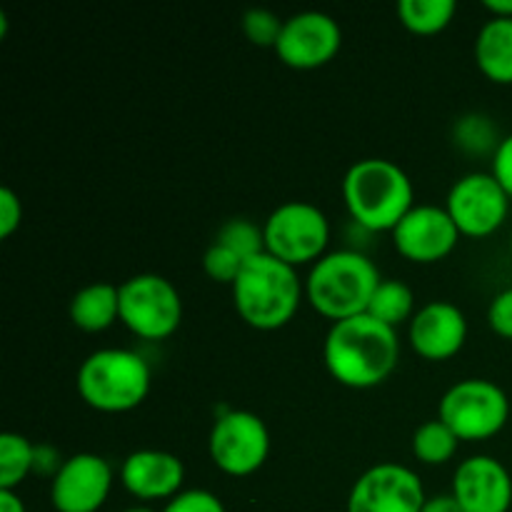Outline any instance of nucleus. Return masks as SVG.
Here are the masks:
<instances>
[{"instance_id":"obj_36","label":"nucleus","mask_w":512,"mask_h":512,"mask_svg":"<svg viewBox=\"0 0 512 512\" xmlns=\"http://www.w3.org/2000/svg\"><path fill=\"white\" fill-rule=\"evenodd\" d=\"M125 512H155V510H150V508H128Z\"/></svg>"},{"instance_id":"obj_21","label":"nucleus","mask_w":512,"mask_h":512,"mask_svg":"<svg viewBox=\"0 0 512 512\" xmlns=\"http://www.w3.org/2000/svg\"><path fill=\"white\" fill-rule=\"evenodd\" d=\"M415 295L400 280H383L375 290L373 300H370L368 315L370 318L380 320L388 328H398L405 320H413L415 313Z\"/></svg>"},{"instance_id":"obj_37","label":"nucleus","mask_w":512,"mask_h":512,"mask_svg":"<svg viewBox=\"0 0 512 512\" xmlns=\"http://www.w3.org/2000/svg\"><path fill=\"white\" fill-rule=\"evenodd\" d=\"M510 253H512V235H510Z\"/></svg>"},{"instance_id":"obj_18","label":"nucleus","mask_w":512,"mask_h":512,"mask_svg":"<svg viewBox=\"0 0 512 512\" xmlns=\"http://www.w3.org/2000/svg\"><path fill=\"white\" fill-rule=\"evenodd\" d=\"M480 73L498 85H512V18H493L475 40Z\"/></svg>"},{"instance_id":"obj_16","label":"nucleus","mask_w":512,"mask_h":512,"mask_svg":"<svg viewBox=\"0 0 512 512\" xmlns=\"http://www.w3.org/2000/svg\"><path fill=\"white\" fill-rule=\"evenodd\" d=\"M410 345L415 353L430 363H443L455 358L468 340V320L453 303L435 300L423 305L410 320Z\"/></svg>"},{"instance_id":"obj_13","label":"nucleus","mask_w":512,"mask_h":512,"mask_svg":"<svg viewBox=\"0 0 512 512\" xmlns=\"http://www.w3.org/2000/svg\"><path fill=\"white\" fill-rule=\"evenodd\" d=\"M460 240L458 225L450 213L438 205H415L393 230L398 253L410 263H440L455 250Z\"/></svg>"},{"instance_id":"obj_24","label":"nucleus","mask_w":512,"mask_h":512,"mask_svg":"<svg viewBox=\"0 0 512 512\" xmlns=\"http://www.w3.org/2000/svg\"><path fill=\"white\" fill-rule=\"evenodd\" d=\"M215 243L225 245V248L233 250L238 258L250 260L258 258L265 253V233L255 223L243 218H233L220 228L218 240Z\"/></svg>"},{"instance_id":"obj_1","label":"nucleus","mask_w":512,"mask_h":512,"mask_svg":"<svg viewBox=\"0 0 512 512\" xmlns=\"http://www.w3.org/2000/svg\"><path fill=\"white\" fill-rule=\"evenodd\" d=\"M328 373L340 385L368 390L385 383L398 368L400 340L395 328L365 315L333 323L323 345Z\"/></svg>"},{"instance_id":"obj_19","label":"nucleus","mask_w":512,"mask_h":512,"mask_svg":"<svg viewBox=\"0 0 512 512\" xmlns=\"http://www.w3.org/2000/svg\"><path fill=\"white\" fill-rule=\"evenodd\" d=\"M70 320L85 333H103L120 320V285L93 283L78 290L70 303Z\"/></svg>"},{"instance_id":"obj_14","label":"nucleus","mask_w":512,"mask_h":512,"mask_svg":"<svg viewBox=\"0 0 512 512\" xmlns=\"http://www.w3.org/2000/svg\"><path fill=\"white\" fill-rule=\"evenodd\" d=\"M113 488L108 460L95 453H78L63 460L50 483V503L58 512H98Z\"/></svg>"},{"instance_id":"obj_30","label":"nucleus","mask_w":512,"mask_h":512,"mask_svg":"<svg viewBox=\"0 0 512 512\" xmlns=\"http://www.w3.org/2000/svg\"><path fill=\"white\" fill-rule=\"evenodd\" d=\"M23 220V205L10 188H0V238L8 240Z\"/></svg>"},{"instance_id":"obj_7","label":"nucleus","mask_w":512,"mask_h":512,"mask_svg":"<svg viewBox=\"0 0 512 512\" xmlns=\"http://www.w3.org/2000/svg\"><path fill=\"white\" fill-rule=\"evenodd\" d=\"M183 300L168 278L140 273L120 285V323L143 340H165L180 328Z\"/></svg>"},{"instance_id":"obj_17","label":"nucleus","mask_w":512,"mask_h":512,"mask_svg":"<svg viewBox=\"0 0 512 512\" xmlns=\"http://www.w3.org/2000/svg\"><path fill=\"white\" fill-rule=\"evenodd\" d=\"M123 488L138 500H173L183 493L185 465L178 455L165 450H135L120 468Z\"/></svg>"},{"instance_id":"obj_27","label":"nucleus","mask_w":512,"mask_h":512,"mask_svg":"<svg viewBox=\"0 0 512 512\" xmlns=\"http://www.w3.org/2000/svg\"><path fill=\"white\" fill-rule=\"evenodd\" d=\"M243 263L245 260L238 258L233 250L225 248V245H220V243H213L203 258V270L208 273L210 280H215V283H225L233 288V283H235V278L240 275Z\"/></svg>"},{"instance_id":"obj_34","label":"nucleus","mask_w":512,"mask_h":512,"mask_svg":"<svg viewBox=\"0 0 512 512\" xmlns=\"http://www.w3.org/2000/svg\"><path fill=\"white\" fill-rule=\"evenodd\" d=\"M0 512H25L23 500L15 495V490H0Z\"/></svg>"},{"instance_id":"obj_15","label":"nucleus","mask_w":512,"mask_h":512,"mask_svg":"<svg viewBox=\"0 0 512 512\" xmlns=\"http://www.w3.org/2000/svg\"><path fill=\"white\" fill-rule=\"evenodd\" d=\"M453 498L463 512H508L512 505V478L500 460L475 455L455 470Z\"/></svg>"},{"instance_id":"obj_22","label":"nucleus","mask_w":512,"mask_h":512,"mask_svg":"<svg viewBox=\"0 0 512 512\" xmlns=\"http://www.w3.org/2000/svg\"><path fill=\"white\" fill-rule=\"evenodd\" d=\"M35 445L18 433L0 435V490H15L33 473Z\"/></svg>"},{"instance_id":"obj_26","label":"nucleus","mask_w":512,"mask_h":512,"mask_svg":"<svg viewBox=\"0 0 512 512\" xmlns=\"http://www.w3.org/2000/svg\"><path fill=\"white\" fill-rule=\"evenodd\" d=\"M283 23L273 10L268 8H250L243 15V33L245 38L260 48H273L278 45L280 33H283Z\"/></svg>"},{"instance_id":"obj_3","label":"nucleus","mask_w":512,"mask_h":512,"mask_svg":"<svg viewBox=\"0 0 512 512\" xmlns=\"http://www.w3.org/2000/svg\"><path fill=\"white\" fill-rule=\"evenodd\" d=\"M343 198L355 223L373 233H393L400 220L415 208L408 173L393 160L383 158L358 160L345 173Z\"/></svg>"},{"instance_id":"obj_28","label":"nucleus","mask_w":512,"mask_h":512,"mask_svg":"<svg viewBox=\"0 0 512 512\" xmlns=\"http://www.w3.org/2000/svg\"><path fill=\"white\" fill-rule=\"evenodd\" d=\"M163 512H225V505L220 503L218 495H213L210 490H183L180 495H175L173 500H168Z\"/></svg>"},{"instance_id":"obj_6","label":"nucleus","mask_w":512,"mask_h":512,"mask_svg":"<svg viewBox=\"0 0 512 512\" xmlns=\"http://www.w3.org/2000/svg\"><path fill=\"white\" fill-rule=\"evenodd\" d=\"M508 418L510 400L505 390L483 378L460 380L440 400V420L465 443L495 438Z\"/></svg>"},{"instance_id":"obj_10","label":"nucleus","mask_w":512,"mask_h":512,"mask_svg":"<svg viewBox=\"0 0 512 512\" xmlns=\"http://www.w3.org/2000/svg\"><path fill=\"white\" fill-rule=\"evenodd\" d=\"M445 210L460 235L488 238L508 220L510 198L493 173H470L450 188Z\"/></svg>"},{"instance_id":"obj_8","label":"nucleus","mask_w":512,"mask_h":512,"mask_svg":"<svg viewBox=\"0 0 512 512\" xmlns=\"http://www.w3.org/2000/svg\"><path fill=\"white\" fill-rule=\"evenodd\" d=\"M265 253L290 268L318 263L330 240V225L323 210L313 203L290 200L275 208L265 220Z\"/></svg>"},{"instance_id":"obj_4","label":"nucleus","mask_w":512,"mask_h":512,"mask_svg":"<svg viewBox=\"0 0 512 512\" xmlns=\"http://www.w3.org/2000/svg\"><path fill=\"white\" fill-rule=\"evenodd\" d=\"M383 283L373 260L355 250L323 255L305 280V298L323 318L348 320L365 315L375 290Z\"/></svg>"},{"instance_id":"obj_35","label":"nucleus","mask_w":512,"mask_h":512,"mask_svg":"<svg viewBox=\"0 0 512 512\" xmlns=\"http://www.w3.org/2000/svg\"><path fill=\"white\" fill-rule=\"evenodd\" d=\"M485 10H490L493 18H512V0H485Z\"/></svg>"},{"instance_id":"obj_11","label":"nucleus","mask_w":512,"mask_h":512,"mask_svg":"<svg viewBox=\"0 0 512 512\" xmlns=\"http://www.w3.org/2000/svg\"><path fill=\"white\" fill-rule=\"evenodd\" d=\"M425 488L418 475L398 463H380L355 480L348 512H423Z\"/></svg>"},{"instance_id":"obj_9","label":"nucleus","mask_w":512,"mask_h":512,"mask_svg":"<svg viewBox=\"0 0 512 512\" xmlns=\"http://www.w3.org/2000/svg\"><path fill=\"white\" fill-rule=\"evenodd\" d=\"M208 450L215 468L233 478H248L268 460L270 433L255 413L228 410L215 420Z\"/></svg>"},{"instance_id":"obj_32","label":"nucleus","mask_w":512,"mask_h":512,"mask_svg":"<svg viewBox=\"0 0 512 512\" xmlns=\"http://www.w3.org/2000/svg\"><path fill=\"white\" fill-rule=\"evenodd\" d=\"M63 468L60 463L58 450L50 448V445H35V455H33V473L43 475V478L53 480L58 475V470Z\"/></svg>"},{"instance_id":"obj_12","label":"nucleus","mask_w":512,"mask_h":512,"mask_svg":"<svg viewBox=\"0 0 512 512\" xmlns=\"http://www.w3.org/2000/svg\"><path fill=\"white\" fill-rule=\"evenodd\" d=\"M343 45V30L338 20L320 10L290 15L283 23L275 53L288 68L315 70L328 65Z\"/></svg>"},{"instance_id":"obj_33","label":"nucleus","mask_w":512,"mask_h":512,"mask_svg":"<svg viewBox=\"0 0 512 512\" xmlns=\"http://www.w3.org/2000/svg\"><path fill=\"white\" fill-rule=\"evenodd\" d=\"M423 512H463V508H460L458 500H455L453 493H450V495H435V498H428Z\"/></svg>"},{"instance_id":"obj_20","label":"nucleus","mask_w":512,"mask_h":512,"mask_svg":"<svg viewBox=\"0 0 512 512\" xmlns=\"http://www.w3.org/2000/svg\"><path fill=\"white\" fill-rule=\"evenodd\" d=\"M455 10V0H400L398 18L410 33L435 35L448 28Z\"/></svg>"},{"instance_id":"obj_29","label":"nucleus","mask_w":512,"mask_h":512,"mask_svg":"<svg viewBox=\"0 0 512 512\" xmlns=\"http://www.w3.org/2000/svg\"><path fill=\"white\" fill-rule=\"evenodd\" d=\"M488 323L500 338L512 340V288L495 295L488 308Z\"/></svg>"},{"instance_id":"obj_31","label":"nucleus","mask_w":512,"mask_h":512,"mask_svg":"<svg viewBox=\"0 0 512 512\" xmlns=\"http://www.w3.org/2000/svg\"><path fill=\"white\" fill-rule=\"evenodd\" d=\"M493 175L512 200V135L500 140L498 150L493 153Z\"/></svg>"},{"instance_id":"obj_23","label":"nucleus","mask_w":512,"mask_h":512,"mask_svg":"<svg viewBox=\"0 0 512 512\" xmlns=\"http://www.w3.org/2000/svg\"><path fill=\"white\" fill-rule=\"evenodd\" d=\"M458 435L443 423V420H430L420 425L413 435V455L423 465H445L458 453Z\"/></svg>"},{"instance_id":"obj_2","label":"nucleus","mask_w":512,"mask_h":512,"mask_svg":"<svg viewBox=\"0 0 512 512\" xmlns=\"http://www.w3.org/2000/svg\"><path fill=\"white\" fill-rule=\"evenodd\" d=\"M303 290L295 268L263 253L245 260L235 278V310L255 330L285 328L298 313Z\"/></svg>"},{"instance_id":"obj_5","label":"nucleus","mask_w":512,"mask_h":512,"mask_svg":"<svg viewBox=\"0 0 512 512\" xmlns=\"http://www.w3.org/2000/svg\"><path fill=\"white\" fill-rule=\"evenodd\" d=\"M78 393L100 413H128L148 398L150 368L133 350H98L80 365Z\"/></svg>"},{"instance_id":"obj_25","label":"nucleus","mask_w":512,"mask_h":512,"mask_svg":"<svg viewBox=\"0 0 512 512\" xmlns=\"http://www.w3.org/2000/svg\"><path fill=\"white\" fill-rule=\"evenodd\" d=\"M455 138L470 153H488V150H498L500 145L493 123L485 115L460 118L458 125H455Z\"/></svg>"}]
</instances>
